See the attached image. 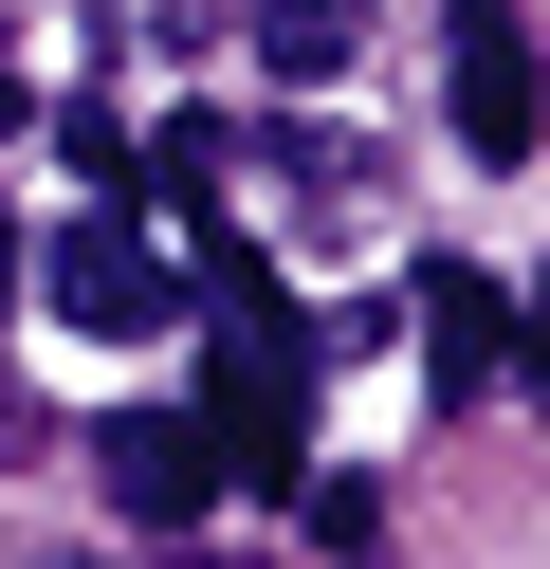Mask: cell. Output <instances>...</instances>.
Instances as JSON below:
<instances>
[{
    "mask_svg": "<svg viewBox=\"0 0 550 569\" xmlns=\"http://www.w3.org/2000/svg\"><path fill=\"white\" fill-rule=\"evenodd\" d=\"M202 349H220V478H293V441H312V331L276 312V276L220 239L202 258Z\"/></svg>",
    "mask_w": 550,
    "mask_h": 569,
    "instance_id": "cell-1",
    "label": "cell"
},
{
    "mask_svg": "<svg viewBox=\"0 0 550 569\" xmlns=\"http://www.w3.org/2000/svg\"><path fill=\"white\" fill-rule=\"evenodd\" d=\"M257 56H276L293 92H330V74L367 56V0H257Z\"/></svg>",
    "mask_w": 550,
    "mask_h": 569,
    "instance_id": "cell-6",
    "label": "cell"
},
{
    "mask_svg": "<svg viewBox=\"0 0 550 569\" xmlns=\"http://www.w3.org/2000/svg\"><path fill=\"white\" fill-rule=\"evenodd\" d=\"M0 276H19V221H0Z\"/></svg>",
    "mask_w": 550,
    "mask_h": 569,
    "instance_id": "cell-9",
    "label": "cell"
},
{
    "mask_svg": "<svg viewBox=\"0 0 550 569\" xmlns=\"http://www.w3.org/2000/svg\"><path fill=\"white\" fill-rule=\"evenodd\" d=\"M459 148L477 166H532V129H550V74H532V38H513V0H459Z\"/></svg>",
    "mask_w": 550,
    "mask_h": 569,
    "instance_id": "cell-4",
    "label": "cell"
},
{
    "mask_svg": "<svg viewBox=\"0 0 550 569\" xmlns=\"http://www.w3.org/2000/svg\"><path fill=\"white\" fill-rule=\"evenodd\" d=\"M37 276H56V331H92V349H147V331H183V276L147 258L129 221H56V239H37Z\"/></svg>",
    "mask_w": 550,
    "mask_h": 569,
    "instance_id": "cell-2",
    "label": "cell"
},
{
    "mask_svg": "<svg viewBox=\"0 0 550 569\" xmlns=\"http://www.w3.org/2000/svg\"><path fill=\"white\" fill-rule=\"evenodd\" d=\"M0 111H19V56H0Z\"/></svg>",
    "mask_w": 550,
    "mask_h": 569,
    "instance_id": "cell-8",
    "label": "cell"
},
{
    "mask_svg": "<svg viewBox=\"0 0 550 569\" xmlns=\"http://www.w3.org/2000/svg\"><path fill=\"white\" fill-rule=\"evenodd\" d=\"M92 478H110V515L129 532H202V496H220V422L202 405H129L92 441Z\"/></svg>",
    "mask_w": 550,
    "mask_h": 569,
    "instance_id": "cell-3",
    "label": "cell"
},
{
    "mask_svg": "<svg viewBox=\"0 0 550 569\" xmlns=\"http://www.w3.org/2000/svg\"><path fill=\"white\" fill-rule=\"evenodd\" d=\"M312 551L367 569V551H386V496H367V478H312Z\"/></svg>",
    "mask_w": 550,
    "mask_h": 569,
    "instance_id": "cell-7",
    "label": "cell"
},
{
    "mask_svg": "<svg viewBox=\"0 0 550 569\" xmlns=\"http://www.w3.org/2000/svg\"><path fill=\"white\" fill-rule=\"evenodd\" d=\"M422 368H440V405H477V386H496V276H459V258L422 276Z\"/></svg>",
    "mask_w": 550,
    "mask_h": 569,
    "instance_id": "cell-5",
    "label": "cell"
}]
</instances>
